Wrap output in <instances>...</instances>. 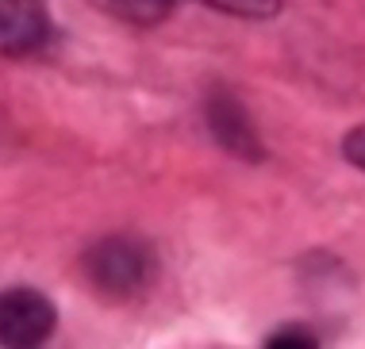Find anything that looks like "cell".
Segmentation results:
<instances>
[{
  "label": "cell",
  "mask_w": 365,
  "mask_h": 349,
  "mask_svg": "<svg viewBox=\"0 0 365 349\" xmlns=\"http://www.w3.org/2000/svg\"><path fill=\"white\" fill-rule=\"evenodd\" d=\"M154 265L158 261L150 246L127 234H108L88 246V254L81 257L85 281L108 299H131L146 292V284L154 281Z\"/></svg>",
  "instance_id": "obj_1"
},
{
  "label": "cell",
  "mask_w": 365,
  "mask_h": 349,
  "mask_svg": "<svg viewBox=\"0 0 365 349\" xmlns=\"http://www.w3.org/2000/svg\"><path fill=\"white\" fill-rule=\"evenodd\" d=\"M58 326L54 303L35 288L0 292V345H43Z\"/></svg>",
  "instance_id": "obj_2"
},
{
  "label": "cell",
  "mask_w": 365,
  "mask_h": 349,
  "mask_svg": "<svg viewBox=\"0 0 365 349\" xmlns=\"http://www.w3.org/2000/svg\"><path fill=\"white\" fill-rule=\"evenodd\" d=\"M204 115H208V127H212L215 142L223 150H231V154H239V157H250V162L262 157V142H258V131H254V119L231 93L215 88L208 96V104H204Z\"/></svg>",
  "instance_id": "obj_3"
},
{
  "label": "cell",
  "mask_w": 365,
  "mask_h": 349,
  "mask_svg": "<svg viewBox=\"0 0 365 349\" xmlns=\"http://www.w3.org/2000/svg\"><path fill=\"white\" fill-rule=\"evenodd\" d=\"M51 31L43 0H0V54L19 58L43 46Z\"/></svg>",
  "instance_id": "obj_4"
},
{
  "label": "cell",
  "mask_w": 365,
  "mask_h": 349,
  "mask_svg": "<svg viewBox=\"0 0 365 349\" xmlns=\"http://www.w3.org/2000/svg\"><path fill=\"white\" fill-rule=\"evenodd\" d=\"M93 4L127 24H162L173 12V0H93Z\"/></svg>",
  "instance_id": "obj_5"
},
{
  "label": "cell",
  "mask_w": 365,
  "mask_h": 349,
  "mask_svg": "<svg viewBox=\"0 0 365 349\" xmlns=\"http://www.w3.org/2000/svg\"><path fill=\"white\" fill-rule=\"evenodd\" d=\"M200 4L227 16H242V19H273L281 12V0H200Z\"/></svg>",
  "instance_id": "obj_6"
},
{
  "label": "cell",
  "mask_w": 365,
  "mask_h": 349,
  "mask_svg": "<svg viewBox=\"0 0 365 349\" xmlns=\"http://www.w3.org/2000/svg\"><path fill=\"white\" fill-rule=\"evenodd\" d=\"M265 345H269V349H312V345H319V338H315V334H308V330H292V326H289V330H277V334H269V338H265Z\"/></svg>",
  "instance_id": "obj_7"
},
{
  "label": "cell",
  "mask_w": 365,
  "mask_h": 349,
  "mask_svg": "<svg viewBox=\"0 0 365 349\" xmlns=\"http://www.w3.org/2000/svg\"><path fill=\"white\" fill-rule=\"evenodd\" d=\"M342 157L365 173V123L354 127V131H346V138H342Z\"/></svg>",
  "instance_id": "obj_8"
}]
</instances>
